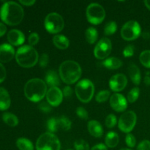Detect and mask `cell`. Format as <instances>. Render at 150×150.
<instances>
[{
	"label": "cell",
	"mask_w": 150,
	"mask_h": 150,
	"mask_svg": "<svg viewBox=\"0 0 150 150\" xmlns=\"http://www.w3.org/2000/svg\"><path fill=\"white\" fill-rule=\"evenodd\" d=\"M120 141L118 134L114 131L108 132L105 138V143L107 147L114 148L117 146Z\"/></svg>",
	"instance_id": "7402d4cb"
},
{
	"label": "cell",
	"mask_w": 150,
	"mask_h": 150,
	"mask_svg": "<svg viewBox=\"0 0 150 150\" xmlns=\"http://www.w3.org/2000/svg\"><path fill=\"white\" fill-rule=\"evenodd\" d=\"M125 142L126 144H127V146H128V147L133 148L136 146V138L134 137V136H133V134L128 133L125 137Z\"/></svg>",
	"instance_id": "d590c367"
},
{
	"label": "cell",
	"mask_w": 150,
	"mask_h": 150,
	"mask_svg": "<svg viewBox=\"0 0 150 150\" xmlns=\"http://www.w3.org/2000/svg\"><path fill=\"white\" fill-rule=\"evenodd\" d=\"M142 29L136 21H129L126 22L121 29V36L125 40L132 41L137 39L141 35Z\"/></svg>",
	"instance_id": "9c48e42d"
},
{
	"label": "cell",
	"mask_w": 150,
	"mask_h": 150,
	"mask_svg": "<svg viewBox=\"0 0 150 150\" xmlns=\"http://www.w3.org/2000/svg\"><path fill=\"white\" fill-rule=\"evenodd\" d=\"M67 150H73V149H67Z\"/></svg>",
	"instance_id": "816d5d0a"
},
{
	"label": "cell",
	"mask_w": 150,
	"mask_h": 150,
	"mask_svg": "<svg viewBox=\"0 0 150 150\" xmlns=\"http://www.w3.org/2000/svg\"><path fill=\"white\" fill-rule=\"evenodd\" d=\"M137 150H150V141L144 140L139 144Z\"/></svg>",
	"instance_id": "ab89813d"
},
{
	"label": "cell",
	"mask_w": 150,
	"mask_h": 150,
	"mask_svg": "<svg viewBox=\"0 0 150 150\" xmlns=\"http://www.w3.org/2000/svg\"><path fill=\"white\" fill-rule=\"evenodd\" d=\"M86 19L90 23L98 25L102 23L105 17V11L102 5L98 3H92L86 8Z\"/></svg>",
	"instance_id": "ba28073f"
},
{
	"label": "cell",
	"mask_w": 150,
	"mask_h": 150,
	"mask_svg": "<svg viewBox=\"0 0 150 150\" xmlns=\"http://www.w3.org/2000/svg\"><path fill=\"white\" fill-rule=\"evenodd\" d=\"M128 75L134 84L139 85L141 83V72L138 66L131 64L128 67Z\"/></svg>",
	"instance_id": "44dd1931"
},
{
	"label": "cell",
	"mask_w": 150,
	"mask_h": 150,
	"mask_svg": "<svg viewBox=\"0 0 150 150\" xmlns=\"http://www.w3.org/2000/svg\"><path fill=\"white\" fill-rule=\"evenodd\" d=\"M40 40V37L39 35L36 32H32L29 35V38H28V41H29V43L30 46L33 47L34 45H37L38 43Z\"/></svg>",
	"instance_id": "e575fe53"
},
{
	"label": "cell",
	"mask_w": 150,
	"mask_h": 150,
	"mask_svg": "<svg viewBox=\"0 0 150 150\" xmlns=\"http://www.w3.org/2000/svg\"><path fill=\"white\" fill-rule=\"evenodd\" d=\"M2 120L5 124L10 127H16L18 124V119L15 114L9 112H4L2 114Z\"/></svg>",
	"instance_id": "d4e9b609"
},
{
	"label": "cell",
	"mask_w": 150,
	"mask_h": 150,
	"mask_svg": "<svg viewBox=\"0 0 150 150\" xmlns=\"http://www.w3.org/2000/svg\"><path fill=\"white\" fill-rule=\"evenodd\" d=\"M91 150H108L107 146L103 144H98L95 145Z\"/></svg>",
	"instance_id": "ee69618b"
},
{
	"label": "cell",
	"mask_w": 150,
	"mask_h": 150,
	"mask_svg": "<svg viewBox=\"0 0 150 150\" xmlns=\"http://www.w3.org/2000/svg\"><path fill=\"white\" fill-rule=\"evenodd\" d=\"M87 128L89 133L95 138H100L103 134V129L99 122L96 120L89 121L87 125Z\"/></svg>",
	"instance_id": "e0dca14e"
},
{
	"label": "cell",
	"mask_w": 150,
	"mask_h": 150,
	"mask_svg": "<svg viewBox=\"0 0 150 150\" xmlns=\"http://www.w3.org/2000/svg\"><path fill=\"white\" fill-rule=\"evenodd\" d=\"M63 96H64L65 98H70L73 95V89L70 86H65L63 89Z\"/></svg>",
	"instance_id": "7bdbcfd3"
},
{
	"label": "cell",
	"mask_w": 150,
	"mask_h": 150,
	"mask_svg": "<svg viewBox=\"0 0 150 150\" xmlns=\"http://www.w3.org/2000/svg\"><path fill=\"white\" fill-rule=\"evenodd\" d=\"M46 125L49 133H56V132H57L59 130V127L58 125V120L54 118V117L49 119L48 120Z\"/></svg>",
	"instance_id": "f1b7e54d"
},
{
	"label": "cell",
	"mask_w": 150,
	"mask_h": 150,
	"mask_svg": "<svg viewBox=\"0 0 150 150\" xmlns=\"http://www.w3.org/2000/svg\"><path fill=\"white\" fill-rule=\"evenodd\" d=\"M78 99L82 103H89L91 101L95 93V86L89 79H83L76 84L75 89Z\"/></svg>",
	"instance_id": "5b68a950"
},
{
	"label": "cell",
	"mask_w": 150,
	"mask_h": 150,
	"mask_svg": "<svg viewBox=\"0 0 150 150\" xmlns=\"http://www.w3.org/2000/svg\"><path fill=\"white\" fill-rule=\"evenodd\" d=\"M139 94H140V89H139V88H133V89L129 92V93L127 94V100L128 101L129 103H135L137 100L138 98H139Z\"/></svg>",
	"instance_id": "4dcf8cb0"
},
{
	"label": "cell",
	"mask_w": 150,
	"mask_h": 150,
	"mask_svg": "<svg viewBox=\"0 0 150 150\" xmlns=\"http://www.w3.org/2000/svg\"><path fill=\"white\" fill-rule=\"evenodd\" d=\"M112 50V44L111 40L107 38L100 40L94 49L95 57L98 59H106L111 54Z\"/></svg>",
	"instance_id": "8fae6325"
},
{
	"label": "cell",
	"mask_w": 150,
	"mask_h": 150,
	"mask_svg": "<svg viewBox=\"0 0 150 150\" xmlns=\"http://www.w3.org/2000/svg\"><path fill=\"white\" fill-rule=\"evenodd\" d=\"M24 16L23 7L16 1H6L0 8V18L7 24L16 26L22 21Z\"/></svg>",
	"instance_id": "6da1fadb"
},
{
	"label": "cell",
	"mask_w": 150,
	"mask_h": 150,
	"mask_svg": "<svg viewBox=\"0 0 150 150\" xmlns=\"http://www.w3.org/2000/svg\"><path fill=\"white\" fill-rule=\"evenodd\" d=\"M103 64L105 67L109 70H116L119 69L122 65V62L120 59L117 57H110L106 59L105 61H103Z\"/></svg>",
	"instance_id": "603a6c76"
},
{
	"label": "cell",
	"mask_w": 150,
	"mask_h": 150,
	"mask_svg": "<svg viewBox=\"0 0 150 150\" xmlns=\"http://www.w3.org/2000/svg\"><path fill=\"white\" fill-rule=\"evenodd\" d=\"M47 85L43 80L32 79L26 82L24 86V95L29 100L33 103L40 102L46 95Z\"/></svg>",
	"instance_id": "3957f363"
},
{
	"label": "cell",
	"mask_w": 150,
	"mask_h": 150,
	"mask_svg": "<svg viewBox=\"0 0 150 150\" xmlns=\"http://www.w3.org/2000/svg\"><path fill=\"white\" fill-rule=\"evenodd\" d=\"M144 4L146 5V7L150 10V0H146V1H144Z\"/></svg>",
	"instance_id": "681fc988"
},
{
	"label": "cell",
	"mask_w": 150,
	"mask_h": 150,
	"mask_svg": "<svg viewBox=\"0 0 150 150\" xmlns=\"http://www.w3.org/2000/svg\"><path fill=\"white\" fill-rule=\"evenodd\" d=\"M117 25L116 22L114 21H110L105 24V27H104V34L105 35H112L117 32Z\"/></svg>",
	"instance_id": "f546056e"
},
{
	"label": "cell",
	"mask_w": 150,
	"mask_h": 150,
	"mask_svg": "<svg viewBox=\"0 0 150 150\" xmlns=\"http://www.w3.org/2000/svg\"><path fill=\"white\" fill-rule=\"evenodd\" d=\"M74 148L76 150H89V144L83 139L76 140L74 142Z\"/></svg>",
	"instance_id": "836d02e7"
},
{
	"label": "cell",
	"mask_w": 150,
	"mask_h": 150,
	"mask_svg": "<svg viewBox=\"0 0 150 150\" xmlns=\"http://www.w3.org/2000/svg\"><path fill=\"white\" fill-rule=\"evenodd\" d=\"M110 97V92L108 90H102L97 94L95 100L98 103H103L106 101Z\"/></svg>",
	"instance_id": "1f68e13d"
},
{
	"label": "cell",
	"mask_w": 150,
	"mask_h": 150,
	"mask_svg": "<svg viewBox=\"0 0 150 150\" xmlns=\"http://www.w3.org/2000/svg\"><path fill=\"white\" fill-rule=\"evenodd\" d=\"M127 84V79L125 75L118 73L114 75L109 80V87L115 92H121Z\"/></svg>",
	"instance_id": "7c38bea8"
},
{
	"label": "cell",
	"mask_w": 150,
	"mask_h": 150,
	"mask_svg": "<svg viewBox=\"0 0 150 150\" xmlns=\"http://www.w3.org/2000/svg\"><path fill=\"white\" fill-rule=\"evenodd\" d=\"M16 146L19 150H34L32 142L26 138H19L16 141Z\"/></svg>",
	"instance_id": "cb8c5ba5"
},
{
	"label": "cell",
	"mask_w": 150,
	"mask_h": 150,
	"mask_svg": "<svg viewBox=\"0 0 150 150\" xmlns=\"http://www.w3.org/2000/svg\"><path fill=\"white\" fill-rule=\"evenodd\" d=\"M19 2L24 6H32L35 3V0H20Z\"/></svg>",
	"instance_id": "f6af8a7d"
},
{
	"label": "cell",
	"mask_w": 150,
	"mask_h": 150,
	"mask_svg": "<svg viewBox=\"0 0 150 150\" xmlns=\"http://www.w3.org/2000/svg\"><path fill=\"white\" fill-rule=\"evenodd\" d=\"M86 40L89 44H94L98 38V31L94 27H89L85 32Z\"/></svg>",
	"instance_id": "484cf974"
},
{
	"label": "cell",
	"mask_w": 150,
	"mask_h": 150,
	"mask_svg": "<svg viewBox=\"0 0 150 150\" xmlns=\"http://www.w3.org/2000/svg\"><path fill=\"white\" fill-rule=\"evenodd\" d=\"M16 60L21 67H32L39 61V55L35 48L30 45H22L16 53Z\"/></svg>",
	"instance_id": "277c9868"
},
{
	"label": "cell",
	"mask_w": 150,
	"mask_h": 150,
	"mask_svg": "<svg viewBox=\"0 0 150 150\" xmlns=\"http://www.w3.org/2000/svg\"><path fill=\"white\" fill-rule=\"evenodd\" d=\"M144 83L147 86H150V77L148 76H146L144 78Z\"/></svg>",
	"instance_id": "7dc6e473"
},
{
	"label": "cell",
	"mask_w": 150,
	"mask_h": 150,
	"mask_svg": "<svg viewBox=\"0 0 150 150\" xmlns=\"http://www.w3.org/2000/svg\"><path fill=\"white\" fill-rule=\"evenodd\" d=\"M47 102L50 105L57 107L62 103L63 100V92L58 87H51L46 94Z\"/></svg>",
	"instance_id": "5bb4252c"
},
{
	"label": "cell",
	"mask_w": 150,
	"mask_h": 150,
	"mask_svg": "<svg viewBox=\"0 0 150 150\" xmlns=\"http://www.w3.org/2000/svg\"><path fill=\"white\" fill-rule=\"evenodd\" d=\"M117 123V119L114 114H111L107 116L105 120V124L108 128H113Z\"/></svg>",
	"instance_id": "d6a6232c"
},
{
	"label": "cell",
	"mask_w": 150,
	"mask_h": 150,
	"mask_svg": "<svg viewBox=\"0 0 150 150\" xmlns=\"http://www.w3.org/2000/svg\"><path fill=\"white\" fill-rule=\"evenodd\" d=\"M44 26L49 33L57 34L64 29V21L62 16L58 13H51L45 17Z\"/></svg>",
	"instance_id": "52a82bcc"
},
{
	"label": "cell",
	"mask_w": 150,
	"mask_h": 150,
	"mask_svg": "<svg viewBox=\"0 0 150 150\" xmlns=\"http://www.w3.org/2000/svg\"><path fill=\"white\" fill-rule=\"evenodd\" d=\"M7 32V27L3 23L0 22V37L3 36Z\"/></svg>",
	"instance_id": "bcb514c9"
},
{
	"label": "cell",
	"mask_w": 150,
	"mask_h": 150,
	"mask_svg": "<svg viewBox=\"0 0 150 150\" xmlns=\"http://www.w3.org/2000/svg\"><path fill=\"white\" fill-rule=\"evenodd\" d=\"M7 40L11 45H21L25 41L24 34L18 29H11L7 33Z\"/></svg>",
	"instance_id": "2e32d148"
},
{
	"label": "cell",
	"mask_w": 150,
	"mask_h": 150,
	"mask_svg": "<svg viewBox=\"0 0 150 150\" xmlns=\"http://www.w3.org/2000/svg\"><path fill=\"white\" fill-rule=\"evenodd\" d=\"M11 104V100L9 92L4 87H0V110L5 111L8 109Z\"/></svg>",
	"instance_id": "d6986e66"
},
{
	"label": "cell",
	"mask_w": 150,
	"mask_h": 150,
	"mask_svg": "<svg viewBox=\"0 0 150 150\" xmlns=\"http://www.w3.org/2000/svg\"><path fill=\"white\" fill-rule=\"evenodd\" d=\"M139 60L142 65L146 68H150V50L142 51L139 57Z\"/></svg>",
	"instance_id": "83f0119b"
},
{
	"label": "cell",
	"mask_w": 150,
	"mask_h": 150,
	"mask_svg": "<svg viewBox=\"0 0 150 150\" xmlns=\"http://www.w3.org/2000/svg\"><path fill=\"white\" fill-rule=\"evenodd\" d=\"M60 76L55 70H48L45 74V82L50 87H58L60 84Z\"/></svg>",
	"instance_id": "ac0fdd59"
},
{
	"label": "cell",
	"mask_w": 150,
	"mask_h": 150,
	"mask_svg": "<svg viewBox=\"0 0 150 150\" xmlns=\"http://www.w3.org/2000/svg\"><path fill=\"white\" fill-rule=\"evenodd\" d=\"M39 108L42 112L48 113L51 111V105H50L48 102H42L39 105Z\"/></svg>",
	"instance_id": "60d3db41"
},
{
	"label": "cell",
	"mask_w": 150,
	"mask_h": 150,
	"mask_svg": "<svg viewBox=\"0 0 150 150\" xmlns=\"http://www.w3.org/2000/svg\"><path fill=\"white\" fill-rule=\"evenodd\" d=\"M111 107L117 112H122L127 109V100L122 95L114 93L110 98Z\"/></svg>",
	"instance_id": "4fadbf2b"
},
{
	"label": "cell",
	"mask_w": 150,
	"mask_h": 150,
	"mask_svg": "<svg viewBox=\"0 0 150 150\" xmlns=\"http://www.w3.org/2000/svg\"><path fill=\"white\" fill-rule=\"evenodd\" d=\"M61 144L58 138L53 133H45L36 142V150H60Z\"/></svg>",
	"instance_id": "8992f818"
},
{
	"label": "cell",
	"mask_w": 150,
	"mask_h": 150,
	"mask_svg": "<svg viewBox=\"0 0 150 150\" xmlns=\"http://www.w3.org/2000/svg\"><path fill=\"white\" fill-rule=\"evenodd\" d=\"M39 65L41 67H45L48 64L49 62V57L47 54H42L39 58Z\"/></svg>",
	"instance_id": "74e56055"
},
{
	"label": "cell",
	"mask_w": 150,
	"mask_h": 150,
	"mask_svg": "<svg viewBox=\"0 0 150 150\" xmlns=\"http://www.w3.org/2000/svg\"><path fill=\"white\" fill-rule=\"evenodd\" d=\"M136 121H137V117L136 113L133 112V111H126L120 117L118 122V127L122 132L128 134L136 126Z\"/></svg>",
	"instance_id": "30bf717a"
},
{
	"label": "cell",
	"mask_w": 150,
	"mask_h": 150,
	"mask_svg": "<svg viewBox=\"0 0 150 150\" xmlns=\"http://www.w3.org/2000/svg\"><path fill=\"white\" fill-rule=\"evenodd\" d=\"M82 70L79 64L73 60H67L60 64L59 75L62 81L67 84L76 83L81 76Z\"/></svg>",
	"instance_id": "7a4b0ae2"
},
{
	"label": "cell",
	"mask_w": 150,
	"mask_h": 150,
	"mask_svg": "<svg viewBox=\"0 0 150 150\" xmlns=\"http://www.w3.org/2000/svg\"><path fill=\"white\" fill-rule=\"evenodd\" d=\"M15 56L16 52L13 45L8 43H3L0 45V62H9L13 59Z\"/></svg>",
	"instance_id": "9a60e30c"
},
{
	"label": "cell",
	"mask_w": 150,
	"mask_h": 150,
	"mask_svg": "<svg viewBox=\"0 0 150 150\" xmlns=\"http://www.w3.org/2000/svg\"><path fill=\"white\" fill-rule=\"evenodd\" d=\"M120 150H133V149H127V148H124V149H122Z\"/></svg>",
	"instance_id": "f907efd6"
},
{
	"label": "cell",
	"mask_w": 150,
	"mask_h": 150,
	"mask_svg": "<svg viewBox=\"0 0 150 150\" xmlns=\"http://www.w3.org/2000/svg\"><path fill=\"white\" fill-rule=\"evenodd\" d=\"M76 113L78 117L80 119H82V120H87L89 118L88 117L87 111H86V110L83 107H78L76 108Z\"/></svg>",
	"instance_id": "8d00e7d4"
},
{
	"label": "cell",
	"mask_w": 150,
	"mask_h": 150,
	"mask_svg": "<svg viewBox=\"0 0 150 150\" xmlns=\"http://www.w3.org/2000/svg\"><path fill=\"white\" fill-rule=\"evenodd\" d=\"M134 54V46L133 45H128L123 50V55L125 57H130Z\"/></svg>",
	"instance_id": "f35d334b"
},
{
	"label": "cell",
	"mask_w": 150,
	"mask_h": 150,
	"mask_svg": "<svg viewBox=\"0 0 150 150\" xmlns=\"http://www.w3.org/2000/svg\"><path fill=\"white\" fill-rule=\"evenodd\" d=\"M142 36H143V38L146 40L149 39L150 38V35L148 32H144V33H143V35H142Z\"/></svg>",
	"instance_id": "c3c4849f"
},
{
	"label": "cell",
	"mask_w": 150,
	"mask_h": 150,
	"mask_svg": "<svg viewBox=\"0 0 150 150\" xmlns=\"http://www.w3.org/2000/svg\"><path fill=\"white\" fill-rule=\"evenodd\" d=\"M58 120V125L59 130L67 131L71 128L72 123L71 121L66 117H61L57 119Z\"/></svg>",
	"instance_id": "4316f807"
},
{
	"label": "cell",
	"mask_w": 150,
	"mask_h": 150,
	"mask_svg": "<svg viewBox=\"0 0 150 150\" xmlns=\"http://www.w3.org/2000/svg\"><path fill=\"white\" fill-rule=\"evenodd\" d=\"M6 76H7V72H6L5 67L0 62V83L4 81Z\"/></svg>",
	"instance_id": "b9f144b4"
},
{
	"label": "cell",
	"mask_w": 150,
	"mask_h": 150,
	"mask_svg": "<svg viewBox=\"0 0 150 150\" xmlns=\"http://www.w3.org/2000/svg\"><path fill=\"white\" fill-rule=\"evenodd\" d=\"M53 43L57 48L61 50L67 49L70 45L68 38L63 35H57L53 38Z\"/></svg>",
	"instance_id": "ffe728a7"
}]
</instances>
